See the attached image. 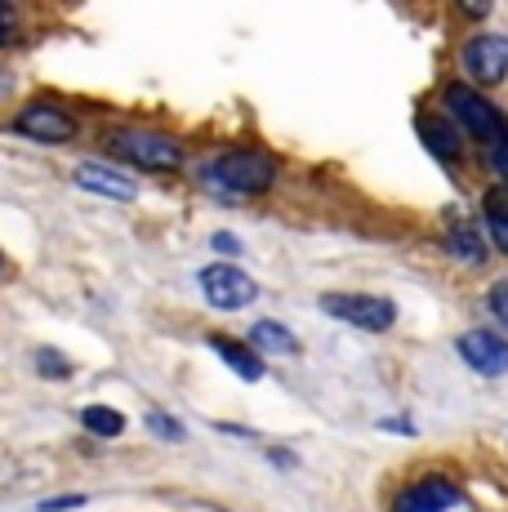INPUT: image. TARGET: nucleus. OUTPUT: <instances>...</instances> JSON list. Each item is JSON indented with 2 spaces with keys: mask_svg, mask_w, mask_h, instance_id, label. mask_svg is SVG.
I'll use <instances>...</instances> for the list:
<instances>
[{
  "mask_svg": "<svg viewBox=\"0 0 508 512\" xmlns=\"http://www.w3.org/2000/svg\"><path fill=\"white\" fill-rule=\"evenodd\" d=\"M459 357H464L468 370L482 374V379H500V374H508V343L491 330L459 334Z\"/></svg>",
  "mask_w": 508,
  "mask_h": 512,
  "instance_id": "6e6552de",
  "label": "nucleus"
},
{
  "mask_svg": "<svg viewBox=\"0 0 508 512\" xmlns=\"http://www.w3.org/2000/svg\"><path fill=\"white\" fill-rule=\"evenodd\" d=\"M419 139L428 143L433 156H442V161H459V152H464L459 134L446 121H437V116H419Z\"/></svg>",
  "mask_w": 508,
  "mask_h": 512,
  "instance_id": "4468645a",
  "label": "nucleus"
},
{
  "mask_svg": "<svg viewBox=\"0 0 508 512\" xmlns=\"http://www.w3.org/2000/svg\"><path fill=\"white\" fill-rule=\"evenodd\" d=\"M250 352L254 357H295L299 339L281 321H254L250 326Z\"/></svg>",
  "mask_w": 508,
  "mask_h": 512,
  "instance_id": "9b49d317",
  "label": "nucleus"
},
{
  "mask_svg": "<svg viewBox=\"0 0 508 512\" xmlns=\"http://www.w3.org/2000/svg\"><path fill=\"white\" fill-rule=\"evenodd\" d=\"M491 161H495V170H500V179H508V134L491 147Z\"/></svg>",
  "mask_w": 508,
  "mask_h": 512,
  "instance_id": "4be33fe9",
  "label": "nucleus"
},
{
  "mask_svg": "<svg viewBox=\"0 0 508 512\" xmlns=\"http://www.w3.org/2000/svg\"><path fill=\"white\" fill-rule=\"evenodd\" d=\"M486 223H491V236L500 241V250L508 254V196L504 192H495L486 201Z\"/></svg>",
  "mask_w": 508,
  "mask_h": 512,
  "instance_id": "dca6fc26",
  "label": "nucleus"
},
{
  "mask_svg": "<svg viewBox=\"0 0 508 512\" xmlns=\"http://www.w3.org/2000/svg\"><path fill=\"white\" fill-rule=\"evenodd\" d=\"M201 294L210 308L219 312H237V308H250L254 299H259V285H254L250 272L232 268V263H210V268H201Z\"/></svg>",
  "mask_w": 508,
  "mask_h": 512,
  "instance_id": "39448f33",
  "label": "nucleus"
},
{
  "mask_svg": "<svg viewBox=\"0 0 508 512\" xmlns=\"http://www.w3.org/2000/svg\"><path fill=\"white\" fill-rule=\"evenodd\" d=\"M442 103H446V112L455 116L459 125H464L473 139H482V143H500L504 134H508V125H504V116L495 112L491 103H486L477 90H468V85H446V94H442Z\"/></svg>",
  "mask_w": 508,
  "mask_h": 512,
  "instance_id": "20e7f679",
  "label": "nucleus"
},
{
  "mask_svg": "<svg viewBox=\"0 0 508 512\" xmlns=\"http://www.w3.org/2000/svg\"><path fill=\"white\" fill-rule=\"evenodd\" d=\"M446 250H455L464 263H486V241H482V232H477L459 210H451V219H446Z\"/></svg>",
  "mask_w": 508,
  "mask_h": 512,
  "instance_id": "f8f14e48",
  "label": "nucleus"
},
{
  "mask_svg": "<svg viewBox=\"0 0 508 512\" xmlns=\"http://www.w3.org/2000/svg\"><path fill=\"white\" fill-rule=\"evenodd\" d=\"M321 312L366 334H384L397 321V303L384 294H321Z\"/></svg>",
  "mask_w": 508,
  "mask_h": 512,
  "instance_id": "f03ea898",
  "label": "nucleus"
},
{
  "mask_svg": "<svg viewBox=\"0 0 508 512\" xmlns=\"http://www.w3.org/2000/svg\"><path fill=\"white\" fill-rule=\"evenodd\" d=\"M81 423L94 432V437H121L125 432V415L121 410H112V406H85Z\"/></svg>",
  "mask_w": 508,
  "mask_h": 512,
  "instance_id": "2eb2a0df",
  "label": "nucleus"
},
{
  "mask_svg": "<svg viewBox=\"0 0 508 512\" xmlns=\"http://www.w3.org/2000/svg\"><path fill=\"white\" fill-rule=\"evenodd\" d=\"M464 499L446 477H424L397 495V512H455Z\"/></svg>",
  "mask_w": 508,
  "mask_h": 512,
  "instance_id": "1a4fd4ad",
  "label": "nucleus"
},
{
  "mask_svg": "<svg viewBox=\"0 0 508 512\" xmlns=\"http://www.w3.org/2000/svg\"><path fill=\"white\" fill-rule=\"evenodd\" d=\"M76 183H81L85 192L112 196V201H134V196H139V183L125 179L121 170H112V165H103V161H85V165H76Z\"/></svg>",
  "mask_w": 508,
  "mask_h": 512,
  "instance_id": "9d476101",
  "label": "nucleus"
},
{
  "mask_svg": "<svg viewBox=\"0 0 508 512\" xmlns=\"http://www.w3.org/2000/svg\"><path fill=\"white\" fill-rule=\"evenodd\" d=\"M459 9H464L468 18H486V14H491V5H486V0H482V5H459Z\"/></svg>",
  "mask_w": 508,
  "mask_h": 512,
  "instance_id": "b1692460",
  "label": "nucleus"
},
{
  "mask_svg": "<svg viewBox=\"0 0 508 512\" xmlns=\"http://www.w3.org/2000/svg\"><path fill=\"white\" fill-rule=\"evenodd\" d=\"M210 348L223 357V366H228L237 379H246V383H259L263 379V361L254 357V352L246 348V343H237V339H223V334H214L210 339Z\"/></svg>",
  "mask_w": 508,
  "mask_h": 512,
  "instance_id": "ddd939ff",
  "label": "nucleus"
},
{
  "mask_svg": "<svg viewBox=\"0 0 508 512\" xmlns=\"http://www.w3.org/2000/svg\"><path fill=\"white\" fill-rule=\"evenodd\" d=\"M148 428L156 432V437H165V441H183V437H188V432L179 428V419H174V415H161V410H152V415H148Z\"/></svg>",
  "mask_w": 508,
  "mask_h": 512,
  "instance_id": "a211bd4d",
  "label": "nucleus"
},
{
  "mask_svg": "<svg viewBox=\"0 0 508 512\" xmlns=\"http://www.w3.org/2000/svg\"><path fill=\"white\" fill-rule=\"evenodd\" d=\"M210 245H214L219 254H232V259L241 254V241H237V236H228V232H214V236H210Z\"/></svg>",
  "mask_w": 508,
  "mask_h": 512,
  "instance_id": "412c9836",
  "label": "nucleus"
},
{
  "mask_svg": "<svg viewBox=\"0 0 508 512\" xmlns=\"http://www.w3.org/2000/svg\"><path fill=\"white\" fill-rule=\"evenodd\" d=\"M67 508H85V495H58V499H45L36 512H67Z\"/></svg>",
  "mask_w": 508,
  "mask_h": 512,
  "instance_id": "6ab92c4d",
  "label": "nucleus"
},
{
  "mask_svg": "<svg viewBox=\"0 0 508 512\" xmlns=\"http://www.w3.org/2000/svg\"><path fill=\"white\" fill-rule=\"evenodd\" d=\"M272 179H277V161L259 147H237L205 165V183L223 196H259L272 187Z\"/></svg>",
  "mask_w": 508,
  "mask_h": 512,
  "instance_id": "f257e3e1",
  "label": "nucleus"
},
{
  "mask_svg": "<svg viewBox=\"0 0 508 512\" xmlns=\"http://www.w3.org/2000/svg\"><path fill=\"white\" fill-rule=\"evenodd\" d=\"M5 90H9V81H5V76H0V98H5Z\"/></svg>",
  "mask_w": 508,
  "mask_h": 512,
  "instance_id": "393cba45",
  "label": "nucleus"
},
{
  "mask_svg": "<svg viewBox=\"0 0 508 512\" xmlns=\"http://www.w3.org/2000/svg\"><path fill=\"white\" fill-rule=\"evenodd\" d=\"M272 464H277V468H295V455H290V450H272Z\"/></svg>",
  "mask_w": 508,
  "mask_h": 512,
  "instance_id": "5701e85b",
  "label": "nucleus"
},
{
  "mask_svg": "<svg viewBox=\"0 0 508 512\" xmlns=\"http://www.w3.org/2000/svg\"><path fill=\"white\" fill-rule=\"evenodd\" d=\"M491 312L508 326V281H495V290H491Z\"/></svg>",
  "mask_w": 508,
  "mask_h": 512,
  "instance_id": "aec40b11",
  "label": "nucleus"
},
{
  "mask_svg": "<svg viewBox=\"0 0 508 512\" xmlns=\"http://www.w3.org/2000/svg\"><path fill=\"white\" fill-rule=\"evenodd\" d=\"M36 370H41L45 379H67V374H72V366H67V361L58 357L54 348H41V352H36Z\"/></svg>",
  "mask_w": 508,
  "mask_h": 512,
  "instance_id": "f3484780",
  "label": "nucleus"
},
{
  "mask_svg": "<svg viewBox=\"0 0 508 512\" xmlns=\"http://www.w3.org/2000/svg\"><path fill=\"white\" fill-rule=\"evenodd\" d=\"M459 67L473 76L477 85H500L508 76V36L504 32H482L459 49Z\"/></svg>",
  "mask_w": 508,
  "mask_h": 512,
  "instance_id": "423d86ee",
  "label": "nucleus"
},
{
  "mask_svg": "<svg viewBox=\"0 0 508 512\" xmlns=\"http://www.w3.org/2000/svg\"><path fill=\"white\" fill-rule=\"evenodd\" d=\"M112 147V156H121V161L139 165V170H152V174H174L183 170V147L174 139H165V134H143V130H125V134H112L107 139Z\"/></svg>",
  "mask_w": 508,
  "mask_h": 512,
  "instance_id": "7ed1b4c3",
  "label": "nucleus"
},
{
  "mask_svg": "<svg viewBox=\"0 0 508 512\" xmlns=\"http://www.w3.org/2000/svg\"><path fill=\"white\" fill-rule=\"evenodd\" d=\"M14 130L36 143H72L76 139V116L58 103H27L14 116Z\"/></svg>",
  "mask_w": 508,
  "mask_h": 512,
  "instance_id": "0eeeda50",
  "label": "nucleus"
}]
</instances>
